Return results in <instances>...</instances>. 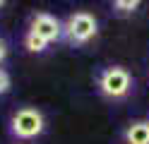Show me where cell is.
I'll list each match as a JSON object with an SVG mask.
<instances>
[{"instance_id":"obj_1","label":"cell","mask_w":149,"mask_h":144,"mask_svg":"<svg viewBox=\"0 0 149 144\" xmlns=\"http://www.w3.org/2000/svg\"><path fill=\"white\" fill-rule=\"evenodd\" d=\"M46 127V122H43V113L41 111H36V108H19L15 115H12V120H10V130L15 137H19V139H34V137H39V134L43 132Z\"/></svg>"},{"instance_id":"obj_2","label":"cell","mask_w":149,"mask_h":144,"mask_svg":"<svg viewBox=\"0 0 149 144\" xmlns=\"http://www.w3.org/2000/svg\"><path fill=\"white\" fill-rule=\"evenodd\" d=\"M96 31H99V24H96L94 15H89V12L70 15L65 26H63V34L68 36L70 43H87L96 36Z\"/></svg>"},{"instance_id":"obj_3","label":"cell","mask_w":149,"mask_h":144,"mask_svg":"<svg viewBox=\"0 0 149 144\" xmlns=\"http://www.w3.org/2000/svg\"><path fill=\"white\" fill-rule=\"evenodd\" d=\"M99 86L108 99H123L132 86V79H130L125 67H106L99 77Z\"/></svg>"},{"instance_id":"obj_4","label":"cell","mask_w":149,"mask_h":144,"mask_svg":"<svg viewBox=\"0 0 149 144\" xmlns=\"http://www.w3.org/2000/svg\"><path fill=\"white\" fill-rule=\"evenodd\" d=\"M29 31L36 34L39 38H43L46 43H51V41H58V38L63 36V24L55 17L46 15V12H39L31 19V29H29Z\"/></svg>"},{"instance_id":"obj_5","label":"cell","mask_w":149,"mask_h":144,"mask_svg":"<svg viewBox=\"0 0 149 144\" xmlns=\"http://www.w3.org/2000/svg\"><path fill=\"white\" fill-rule=\"evenodd\" d=\"M127 144H149V120H137L125 130Z\"/></svg>"},{"instance_id":"obj_6","label":"cell","mask_w":149,"mask_h":144,"mask_svg":"<svg viewBox=\"0 0 149 144\" xmlns=\"http://www.w3.org/2000/svg\"><path fill=\"white\" fill-rule=\"evenodd\" d=\"M24 46L29 48L31 53H41V51H43V48L48 46V43H46L43 38H39V36H36V34H31V31H29V34L24 36Z\"/></svg>"},{"instance_id":"obj_7","label":"cell","mask_w":149,"mask_h":144,"mask_svg":"<svg viewBox=\"0 0 149 144\" xmlns=\"http://www.w3.org/2000/svg\"><path fill=\"white\" fill-rule=\"evenodd\" d=\"M139 3H142V0H113V5L120 12H132V10L139 7Z\"/></svg>"},{"instance_id":"obj_8","label":"cell","mask_w":149,"mask_h":144,"mask_svg":"<svg viewBox=\"0 0 149 144\" xmlns=\"http://www.w3.org/2000/svg\"><path fill=\"white\" fill-rule=\"evenodd\" d=\"M7 89H10V74L5 70H0V94H5Z\"/></svg>"},{"instance_id":"obj_9","label":"cell","mask_w":149,"mask_h":144,"mask_svg":"<svg viewBox=\"0 0 149 144\" xmlns=\"http://www.w3.org/2000/svg\"><path fill=\"white\" fill-rule=\"evenodd\" d=\"M3 5H5V0H0V7H3Z\"/></svg>"}]
</instances>
